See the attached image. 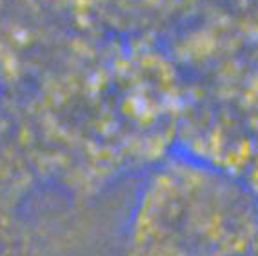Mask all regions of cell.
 <instances>
[{
    "label": "cell",
    "instance_id": "cell-1",
    "mask_svg": "<svg viewBox=\"0 0 258 256\" xmlns=\"http://www.w3.org/2000/svg\"><path fill=\"white\" fill-rule=\"evenodd\" d=\"M256 238L258 207L238 183L173 160L140 189L124 256H245Z\"/></svg>",
    "mask_w": 258,
    "mask_h": 256
}]
</instances>
